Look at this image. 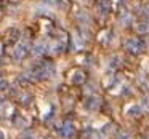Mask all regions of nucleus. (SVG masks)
Returning <instances> with one entry per match:
<instances>
[{
    "label": "nucleus",
    "instance_id": "0eeeda50",
    "mask_svg": "<svg viewBox=\"0 0 149 139\" xmlns=\"http://www.w3.org/2000/svg\"><path fill=\"white\" fill-rule=\"evenodd\" d=\"M136 30H138V32H141V34L147 32V30H149V21H146V23H139L136 26Z\"/></svg>",
    "mask_w": 149,
    "mask_h": 139
},
{
    "label": "nucleus",
    "instance_id": "9b49d317",
    "mask_svg": "<svg viewBox=\"0 0 149 139\" xmlns=\"http://www.w3.org/2000/svg\"><path fill=\"white\" fill-rule=\"evenodd\" d=\"M103 133H104V134H111V133H114V125H106V126L103 128Z\"/></svg>",
    "mask_w": 149,
    "mask_h": 139
},
{
    "label": "nucleus",
    "instance_id": "423d86ee",
    "mask_svg": "<svg viewBox=\"0 0 149 139\" xmlns=\"http://www.w3.org/2000/svg\"><path fill=\"white\" fill-rule=\"evenodd\" d=\"M26 54H27V48H26V45H19L18 48H16V51H15V56H16L18 59L24 58Z\"/></svg>",
    "mask_w": 149,
    "mask_h": 139
},
{
    "label": "nucleus",
    "instance_id": "1a4fd4ad",
    "mask_svg": "<svg viewBox=\"0 0 149 139\" xmlns=\"http://www.w3.org/2000/svg\"><path fill=\"white\" fill-rule=\"evenodd\" d=\"M127 114H128V115H131V117L138 115V114H139V107H138V106H131L130 109L127 110Z\"/></svg>",
    "mask_w": 149,
    "mask_h": 139
},
{
    "label": "nucleus",
    "instance_id": "6e6552de",
    "mask_svg": "<svg viewBox=\"0 0 149 139\" xmlns=\"http://www.w3.org/2000/svg\"><path fill=\"white\" fill-rule=\"evenodd\" d=\"M79 19L82 21V24H84V26H88L90 24V16L87 15V13H80V15H79Z\"/></svg>",
    "mask_w": 149,
    "mask_h": 139
},
{
    "label": "nucleus",
    "instance_id": "7ed1b4c3",
    "mask_svg": "<svg viewBox=\"0 0 149 139\" xmlns=\"http://www.w3.org/2000/svg\"><path fill=\"white\" fill-rule=\"evenodd\" d=\"M98 11L101 13V15H107L109 11H111V2L109 0H101V2L98 3Z\"/></svg>",
    "mask_w": 149,
    "mask_h": 139
},
{
    "label": "nucleus",
    "instance_id": "ddd939ff",
    "mask_svg": "<svg viewBox=\"0 0 149 139\" xmlns=\"http://www.w3.org/2000/svg\"><path fill=\"white\" fill-rule=\"evenodd\" d=\"M5 88H8V83L5 80H2V82H0V90H5Z\"/></svg>",
    "mask_w": 149,
    "mask_h": 139
},
{
    "label": "nucleus",
    "instance_id": "2eb2a0df",
    "mask_svg": "<svg viewBox=\"0 0 149 139\" xmlns=\"http://www.w3.org/2000/svg\"><path fill=\"white\" fill-rule=\"evenodd\" d=\"M119 139H128V134H127V133H125V134H120Z\"/></svg>",
    "mask_w": 149,
    "mask_h": 139
},
{
    "label": "nucleus",
    "instance_id": "20e7f679",
    "mask_svg": "<svg viewBox=\"0 0 149 139\" xmlns=\"http://www.w3.org/2000/svg\"><path fill=\"white\" fill-rule=\"evenodd\" d=\"M98 106H99V98L98 96H91V98L87 99V102H85V107H87V109H90V110L98 109Z\"/></svg>",
    "mask_w": 149,
    "mask_h": 139
},
{
    "label": "nucleus",
    "instance_id": "9d476101",
    "mask_svg": "<svg viewBox=\"0 0 149 139\" xmlns=\"http://www.w3.org/2000/svg\"><path fill=\"white\" fill-rule=\"evenodd\" d=\"M119 62H120V58H119V56H112V59L109 61V66H111L112 69H116L117 66H119Z\"/></svg>",
    "mask_w": 149,
    "mask_h": 139
},
{
    "label": "nucleus",
    "instance_id": "f8f14e48",
    "mask_svg": "<svg viewBox=\"0 0 149 139\" xmlns=\"http://www.w3.org/2000/svg\"><path fill=\"white\" fill-rule=\"evenodd\" d=\"M42 50H43V45H42V43H39V45H35V48H34V53L40 54V53H42Z\"/></svg>",
    "mask_w": 149,
    "mask_h": 139
},
{
    "label": "nucleus",
    "instance_id": "f03ea898",
    "mask_svg": "<svg viewBox=\"0 0 149 139\" xmlns=\"http://www.w3.org/2000/svg\"><path fill=\"white\" fill-rule=\"evenodd\" d=\"M61 134H63L64 137H71L72 136V134H74V125H72V121H66L64 126L61 128Z\"/></svg>",
    "mask_w": 149,
    "mask_h": 139
},
{
    "label": "nucleus",
    "instance_id": "39448f33",
    "mask_svg": "<svg viewBox=\"0 0 149 139\" xmlns=\"http://www.w3.org/2000/svg\"><path fill=\"white\" fill-rule=\"evenodd\" d=\"M85 80V77H84V72H80V71H76L72 74V83H82V82Z\"/></svg>",
    "mask_w": 149,
    "mask_h": 139
},
{
    "label": "nucleus",
    "instance_id": "f257e3e1",
    "mask_svg": "<svg viewBox=\"0 0 149 139\" xmlns=\"http://www.w3.org/2000/svg\"><path fill=\"white\" fill-rule=\"evenodd\" d=\"M125 48L130 51V53L133 54H138L144 51V42H141L139 38H128V40L125 42Z\"/></svg>",
    "mask_w": 149,
    "mask_h": 139
},
{
    "label": "nucleus",
    "instance_id": "dca6fc26",
    "mask_svg": "<svg viewBox=\"0 0 149 139\" xmlns=\"http://www.w3.org/2000/svg\"><path fill=\"white\" fill-rule=\"evenodd\" d=\"M0 139H5V136H3V133L0 131Z\"/></svg>",
    "mask_w": 149,
    "mask_h": 139
},
{
    "label": "nucleus",
    "instance_id": "4468645a",
    "mask_svg": "<svg viewBox=\"0 0 149 139\" xmlns=\"http://www.w3.org/2000/svg\"><path fill=\"white\" fill-rule=\"evenodd\" d=\"M144 16H146V18H149V7L144 8Z\"/></svg>",
    "mask_w": 149,
    "mask_h": 139
}]
</instances>
